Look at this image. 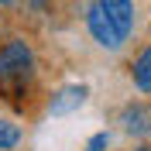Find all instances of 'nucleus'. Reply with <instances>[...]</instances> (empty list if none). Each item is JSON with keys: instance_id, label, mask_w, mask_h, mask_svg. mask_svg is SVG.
<instances>
[{"instance_id": "obj_5", "label": "nucleus", "mask_w": 151, "mask_h": 151, "mask_svg": "<svg viewBox=\"0 0 151 151\" xmlns=\"http://www.w3.org/2000/svg\"><path fill=\"white\" fill-rule=\"evenodd\" d=\"M100 7L106 10V17L117 24L124 38L134 31V0H100Z\"/></svg>"}, {"instance_id": "obj_6", "label": "nucleus", "mask_w": 151, "mask_h": 151, "mask_svg": "<svg viewBox=\"0 0 151 151\" xmlns=\"http://www.w3.org/2000/svg\"><path fill=\"white\" fill-rule=\"evenodd\" d=\"M131 76H134V86H137L141 93H151V45L144 48V52H141L137 58H134Z\"/></svg>"}, {"instance_id": "obj_8", "label": "nucleus", "mask_w": 151, "mask_h": 151, "mask_svg": "<svg viewBox=\"0 0 151 151\" xmlns=\"http://www.w3.org/2000/svg\"><path fill=\"white\" fill-rule=\"evenodd\" d=\"M106 141H110V137H106V134H96L93 141L86 144V151H103V148H106Z\"/></svg>"}, {"instance_id": "obj_2", "label": "nucleus", "mask_w": 151, "mask_h": 151, "mask_svg": "<svg viewBox=\"0 0 151 151\" xmlns=\"http://www.w3.org/2000/svg\"><path fill=\"white\" fill-rule=\"evenodd\" d=\"M86 28H89V35H93L96 45L110 48V52H117V48L127 41V38L117 31V24L106 17V10L100 7V0H89V7H86Z\"/></svg>"}, {"instance_id": "obj_7", "label": "nucleus", "mask_w": 151, "mask_h": 151, "mask_svg": "<svg viewBox=\"0 0 151 151\" xmlns=\"http://www.w3.org/2000/svg\"><path fill=\"white\" fill-rule=\"evenodd\" d=\"M21 144V127L10 120H0V151H10Z\"/></svg>"}, {"instance_id": "obj_11", "label": "nucleus", "mask_w": 151, "mask_h": 151, "mask_svg": "<svg viewBox=\"0 0 151 151\" xmlns=\"http://www.w3.org/2000/svg\"><path fill=\"white\" fill-rule=\"evenodd\" d=\"M0 4H14V0H0Z\"/></svg>"}, {"instance_id": "obj_9", "label": "nucleus", "mask_w": 151, "mask_h": 151, "mask_svg": "<svg viewBox=\"0 0 151 151\" xmlns=\"http://www.w3.org/2000/svg\"><path fill=\"white\" fill-rule=\"evenodd\" d=\"M28 4H31L35 10H45V0H28Z\"/></svg>"}, {"instance_id": "obj_4", "label": "nucleus", "mask_w": 151, "mask_h": 151, "mask_svg": "<svg viewBox=\"0 0 151 151\" xmlns=\"http://www.w3.org/2000/svg\"><path fill=\"white\" fill-rule=\"evenodd\" d=\"M86 96H89V86L86 83H72V86H62L55 96H52V103H48V110L55 113V117H65V113L79 110V106L86 103Z\"/></svg>"}, {"instance_id": "obj_10", "label": "nucleus", "mask_w": 151, "mask_h": 151, "mask_svg": "<svg viewBox=\"0 0 151 151\" xmlns=\"http://www.w3.org/2000/svg\"><path fill=\"white\" fill-rule=\"evenodd\" d=\"M134 151H151V144H141V148H134Z\"/></svg>"}, {"instance_id": "obj_3", "label": "nucleus", "mask_w": 151, "mask_h": 151, "mask_svg": "<svg viewBox=\"0 0 151 151\" xmlns=\"http://www.w3.org/2000/svg\"><path fill=\"white\" fill-rule=\"evenodd\" d=\"M120 127L134 137H148L151 134V106L141 103V100H134L120 110Z\"/></svg>"}, {"instance_id": "obj_1", "label": "nucleus", "mask_w": 151, "mask_h": 151, "mask_svg": "<svg viewBox=\"0 0 151 151\" xmlns=\"http://www.w3.org/2000/svg\"><path fill=\"white\" fill-rule=\"evenodd\" d=\"M35 79V52L24 38H10L0 45V89L21 93Z\"/></svg>"}]
</instances>
